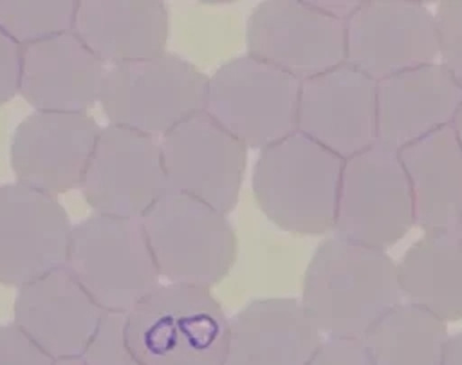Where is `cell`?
Instances as JSON below:
<instances>
[{"label":"cell","instance_id":"cell-1","mask_svg":"<svg viewBox=\"0 0 462 365\" xmlns=\"http://www.w3.org/2000/svg\"><path fill=\"white\" fill-rule=\"evenodd\" d=\"M401 298L397 264L384 249L332 235L305 269L300 302L321 334L363 338Z\"/></svg>","mask_w":462,"mask_h":365},{"label":"cell","instance_id":"cell-2","mask_svg":"<svg viewBox=\"0 0 462 365\" xmlns=\"http://www.w3.org/2000/svg\"><path fill=\"white\" fill-rule=\"evenodd\" d=\"M123 334L143 365H224L229 320L209 287L159 284L125 314Z\"/></svg>","mask_w":462,"mask_h":365},{"label":"cell","instance_id":"cell-3","mask_svg":"<svg viewBox=\"0 0 462 365\" xmlns=\"http://www.w3.org/2000/svg\"><path fill=\"white\" fill-rule=\"evenodd\" d=\"M343 159L298 130L260 150L253 193L278 228L303 237L334 229Z\"/></svg>","mask_w":462,"mask_h":365},{"label":"cell","instance_id":"cell-4","mask_svg":"<svg viewBox=\"0 0 462 365\" xmlns=\"http://www.w3.org/2000/svg\"><path fill=\"white\" fill-rule=\"evenodd\" d=\"M157 271L170 284L211 287L236 258V237L227 217L209 204L166 190L141 217Z\"/></svg>","mask_w":462,"mask_h":365},{"label":"cell","instance_id":"cell-5","mask_svg":"<svg viewBox=\"0 0 462 365\" xmlns=\"http://www.w3.org/2000/svg\"><path fill=\"white\" fill-rule=\"evenodd\" d=\"M69 271L112 314H126L159 285V271L137 219L88 217L72 226Z\"/></svg>","mask_w":462,"mask_h":365},{"label":"cell","instance_id":"cell-6","mask_svg":"<svg viewBox=\"0 0 462 365\" xmlns=\"http://www.w3.org/2000/svg\"><path fill=\"white\" fill-rule=\"evenodd\" d=\"M208 78L193 63L161 52L106 67L99 103L110 125L162 137L179 123L206 110Z\"/></svg>","mask_w":462,"mask_h":365},{"label":"cell","instance_id":"cell-7","mask_svg":"<svg viewBox=\"0 0 462 365\" xmlns=\"http://www.w3.org/2000/svg\"><path fill=\"white\" fill-rule=\"evenodd\" d=\"M300 85L265 61L238 56L208 78L206 112L245 148L263 150L296 132Z\"/></svg>","mask_w":462,"mask_h":365},{"label":"cell","instance_id":"cell-8","mask_svg":"<svg viewBox=\"0 0 462 365\" xmlns=\"http://www.w3.org/2000/svg\"><path fill=\"white\" fill-rule=\"evenodd\" d=\"M413 202L399 154L381 143L345 159L334 235L386 249L411 228Z\"/></svg>","mask_w":462,"mask_h":365},{"label":"cell","instance_id":"cell-9","mask_svg":"<svg viewBox=\"0 0 462 365\" xmlns=\"http://www.w3.org/2000/svg\"><path fill=\"white\" fill-rule=\"evenodd\" d=\"M346 22L312 0H265L247 22V54L298 81L345 63Z\"/></svg>","mask_w":462,"mask_h":365},{"label":"cell","instance_id":"cell-10","mask_svg":"<svg viewBox=\"0 0 462 365\" xmlns=\"http://www.w3.org/2000/svg\"><path fill=\"white\" fill-rule=\"evenodd\" d=\"M79 190L96 215L141 220L168 190L161 145L137 130L103 126Z\"/></svg>","mask_w":462,"mask_h":365},{"label":"cell","instance_id":"cell-11","mask_svg":"<svg viewBox=\"0 0 462 365\" xmlns=\"http://www.w3.org/2000/svg\"><path fill=\"white\" fill-rule=\"evenodd\" d=\"M435 16L413 0H365L346 20L345 63L374 81L433 63Z\"/></svg>","mask_w":462,"mask_h":365},{"label":"cell","instance_id":"cell-12","mask_svg":"<svg viewBox=\"0 0 462 365\" xmlns=\"http://www.w3.org/2000/svg\"><path fill=\"white\" fill-rule=\"evenodd\" d=\"M168 190L191 195L227 215L238 201L247 148L206 110L161 139Z\"/></svg>","mask_w":462,"mask_h":365},{"label":"cell","instance_id":"cell-13","mask_svg":"<svg viewBox=\"0 0 462 365\" xmlns=\"http://www.w3.org/2000/svg\"><path fill=\"white\" fill-rule=\"evenodd\" d=\"M70 233L54 195L22 182L0 186V284L22 287L63 267Z\"/></svg>","mask_w":462,"mask_h":365},{"label":"cell","instance_id":"cell-14","mask_svg":"<svg viewBox=\"0 0 462 365\" xmlns=\"http://www.w3.org/2000/svg\"><path fill=\"white\" fill-rule=\"evenodd\" d=\"M296 130L343 161L377 143V81L341 63L301 81Z\"/></svg>","mask_w":462,"mask_h":365},{"label":"cell","instance_id":"cell-15","mask_svg":"<svg viewBox=\"0 0 462 365\" xmlns=\"http://www.w3.org/2000/svg\"><path fill=\"white\" fill-rule=\"evenodd\" d=\"M101 126L88 114L34 112L11 137L18 182L49 195L79 188Z\"/></svg>","mask_w":462,"mask_h":365},{"label":"cell","instance_id":"cell-16","mask_svg":"<svg viewBox=\"0 0 462 365\" xmlns=\"http://www.w3.org/2000/svg\"><path fill=\"white\" fill-rule=\"evenodd\" d=\"M105 314L67 266L18 287L14 300V323L56 361L81 358Z\"/></svg>","mask_w":462,"mask_h":365},{"label":"cell","instance_id":"cell-17","mask_svg":"<svg viewBox=\"0 0 462 365\" xmlns=\"http://www.w3.org/2000/svg\"><path fill=\"white\" fill-rule=\"evenodd\" d=\"M105 74L106 65L70 31L23 47L20 94L38 112L87 114Z\"/></svg>","mask_w":462,"mask_h":365},{"label":"cell","instance_id":"cell-18","mask_svg":"<svg viewBox=\"0 0 462 365\" xmlns=\"http://www.w3.org/2000/svg\"><path fill=\"white\" fill-rule=\"evenodd\" d=\"M462 89L439 63H426L377 81V143L401 150L449 126Z\"/></svg>","mask_w":462,"mask_h":365},{"label":"cell","instance_id":"cell-19","mask_svg":"<svg viewBox=\"0 0 462 365\" xmlns=\"http://www.w3.org/2000/svg\"><path fill=\"white\" fill-rule=\"evenodd\" d=\"M321 342L301 302L260 298L229 320L224 365H307Z\"/></svg>","mask_w":462,"mask_h":365},{"label":"cell","instance_id":"cell-20","mask_svg":"<svg viewBox=\"0 0 462 365\" xmlns=\"http://www.w3.org/2000/svg\"><path fill=\"white\" fill-rule=\"evenodd\" d=\"M168 29L159 0H83L74 23L79 40L110 67L164 52Z\"/></svg>","mask_w":462,"mask_h":365},{"label":"cell","instance_id":"cell-21","mask_svg":"<svg viewBox=\"0 0 462 365\" xmlns=\"http://www.w3.org/2000/svg\"><path fill=\"white\" fill-rule=\"evenodd\" d=\"M413 202V222L424 231H453L462 215V148L444 126L397 150Z\"/></svg>","mask_w":462,"mask_h":365},{"label":"cell","instance_id":"cell-22","mask_svg":"<svg viewBox=\"0 0 462 365\" xmlns=\"http://www.w3.org/2000/svg\"><path fill=\"white\" fill-rule=\"evenodd\" d=\"M401 295L439 320H462V240L453 231L424 233L397 264Z\"/></svg>","mask_w":462,"mask_h":365},{"label":"cell","instance_id":"cell-23","mask_svg":"<svg viewBox=\"0 0 462 365\" xmlns=\"http://www.w3.org/2000/svg\"><path fill=\"white\" fill-rule=\"evenodd\" d=\"M361 340L372 365H442L448 331L431 313L401 302Z\"/></svg>","mask_w":462,"mask_h":365},{"label":"cell","instance_id":"cell-24","mask_svg":"<svg viewBox=\"0 0 462 365\" xmlns=\"http://www.w3.org/2000/svg\"><path fill=\"white\" fill-rule=\"evenodd\" d=\"M79 0H0V29L20 47L74 31Z\"/></svg>","mask_w":462,"mask_h":365},{"label":"cell","instance_id":"cell-25","mask_svg":"<svg viewBox=\"0 0 462 365\" xmlns=\"http://www.w3.org/2000/svg\"><path fill=\"white\" fill-rule=\"evenodd\" d=\"M440 65L462 89V0H444L435 11Z\"/></svg>","mask_w":462,"mask_h":365},{"label":"cell","instance_id":"cell-26","mask_svg":"<svg viewBox=\"0 0 462 365\" xmlns=\"http://www.w3.org/2000/svg\"><path fill=\"white\" fill-rule=\"evenodd\" d=\"M123 322L125 314H105L97 334L81 356L85 365H143L125 342Z\"/></svg>","mask_w":462,"mask_h":365},{"label":"cell","instance_id":"cell-27","mask_svg":"<svg viewBox=\"0 0 462 365\" xmlns=\"http://www.w3.org/2000/svg\"><path fill=\"white\" fill-rule=\"evenodd\" d=\"M56 360L34 343L14 322L0 325V365H54Z\"/></svg>","mask_w":462,"mask_h":365},{"label":"cell","instance_id":"cell-28","mask_svg":"<svg viewBox=\"0 0 462 365\" xmlns=\"http://www.w3.org/2000/svg\"><path fill=\"white\" fill-rule=\"evenodd\" d=\"M307 365H372L361 338H323Z\"/></svg>","mask_w":462,"mask_h":365},{"label":"cell","instance_id":"cell-29","mask_svg":"<svg viewBox=\"0 0 462 365\" xmlns=\"http://www.w3.org/2000/svg\"><path fill=\"white\" fill-rule=\"evenodd\" d=\"M22 51L23 47L0 29V105L20 94Z\"/></svg>","mask_w":462,"mask_h":365},{"label":"cell","instance_id":"cell-30","mask_svg":"<svg viewBox=\"0 0 462 365\" xmlns=\"http://www.w3.org/2000/svg\"><path fill=\"white\" fill-rule=\"evenodd\" d=\"M442 365H462V331L448 336Z\"/></svg>","mask_w":462,"mask_h":365},{"label":"cell","instance_id":"cell-31","mask_svg":"<svg viewBox=\"0 0 462 365\" xmlns=\"http://www.w3.org/2000/svg\"><path fill=\"white\" fill-rule=\"evenodd\" d=\"M451 128H453V132H455V136L458 139V145L462 148V103H460V107L457 110V116H455V119L451 123Z\"/></svg>","mask_w":462,"mask_h":365},{"label":"cell","instance_id":"cell-32","mask_svg":"<svg viewBox=\"0 0 462 365\" xmlns=\"http://www.w3.org/2000/svg\"><path fill=\"white\" fill-rule=\"evenodd\" d=\"M54 365H85L81 358H70V360H58Z\"/></svg>","mask_w":462,"mask_h":365},{"label":"cell","instance_id":"cell-33","mask_svg":"<svg viewBox=\"0 0 462 365\" xmlns=\"http://www.w3.org/2000/svg\"><path fill=\"white\" fill-rule=\"evenodd\" d=\"M455 233L460 237V240H462V215H460V219H458V222H457V226H455Z\"/></svg>","mask_w":462,"mask_h":365}]
</instances>
